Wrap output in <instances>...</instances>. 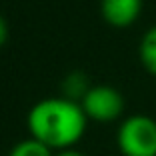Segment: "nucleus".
<instances>
[{
    "instance_id": "1",
    "label": "nucleus",
    "mask_w": 156,
    "mask_h": 156,
    "mask_svg": "<svg viewBox=\"0 0 156 156\" xmlns=\"http://www.w3.org/2000/svg\"><path fill=\"white\" fill-rule=\"evenodd\" d=\"M88 116L82 104L66 96L44 98L28 112V130L32 138L52 150H66L84 136Z\"/></svg>"
},
{
    "instance_id": "2",
    "label": "nucleus",
    "mask_w": 156,
    "mask_h": 156,
    "mask_svg": "<svg viewBox=\"0 0 156 156\" xmlns=\"http://www.w3.org/2000/svg\"><path fill=\"white\" fill-rule=\"evenodd\" d=\"M124 156H156V120L144 114L126 118L116 136Z\"/></svg>"
},
{
    "instance_id": "3",
    "label": "nucleus",
    "mask_w": 156,
    "mask_h": 156,
    "mask_svg": "<svg viewBox=\"0 0 156 156\" xmlns=\"http://www.w3.org/2000/svg\"><path fill=\"white\" fill-rule=\"evenodd\" d=\"M84 112L88 118L98 120V122H112L116 120L124 110V98L116 88L100 84V86H90V90L84 94L80 100Z\"/></svg>"
},
{
    "instance_id": "4",
    "label": "nucleus",
    "mask_w": 156,
    "mask_h": 156,
    "mask_svg": "<svg viewBox=\"0 0 156 156\" xmlns=\"http://www.w3.org/2000/svg\"><path fill=\"white\" fill-rule=\"evenodd\" d=\"M102 18L114 28H126L134 24L142 12V0H102Z\"/></svg>"
},
{
    "instance_id": "5",
    "label": "nucleus",
    "mask_w": 156,
    "mask_h": 156,
    "mask_svg": "<svg viewBox=\"0 0 156 156\" xmlns=\"http://www.w3.org/2000/svg\"><path fill=\"white\" fill-rule=\"evenodd\" d=\"M138 52H140V62H142V66L152 76H156V26H150L146 32H144Z\"/></svg>"
},
{
    "instance_id": "6",
    "label": "nucleus",
    "mask_w": 156,
    "mask_h": 156,
    "mask_svg": "<svg viewBox=\"0 0 156 156\" xmlns=\"http://www.w3.org/2000/svg\"><path fill=\"white\" fill-rule=\"evenodd\" d=\"M90 90V84H88L86 74L82 72H72L64 78L62 82V92H64L66 98H72V100H82L84 94Z\"/></svg>"
},
{
    "instance_id": "7",
    "label": "nucleus",
    "mask_w": 156,
    "mask_h": 156,
    "mask_svg": "<svg viewBox=\"0 0 156 156\" xmlns=\"http://www.w3.org/2000/svg\"><path fill=\"white\" fill-rule=\"evenodd\" d=\"M10 156H52V148L30 136L28 140H22L16 144L10 152Z\"/></svg>"
},
{
    "instance_id": "8",
    "label": "nucleus",
    "mask_w": 156,
    "mask_h": 156,
    "mask_svg": "<svg viewBox=\"0 0 156 156\" xmlns=\"http://www.w3.org/2000/svg\"><path fill=\"white\" fill-rule=\"evenodd\" d=\"M6 38H8V26H6V20H4V16L0 14V46H4Z\"/></svg>"
},
{
    "instance_id": "9",
    "label": "nucleus",
    "mask_w": 156,
    "mask_h": 156,
    "mask_svg": "<svg viewBox=\"0 0 156 156\" xmlns=\"http://www.w3.org/2000/svg\"><path fill=\"white\" fill-rule=\"evenodd\" d=\"M56 156H84V154H80V152H76V150H70V148H66V150H62L60 154H56Z\"/></svg>"
}]
</instances>
